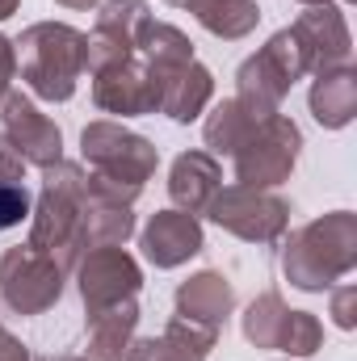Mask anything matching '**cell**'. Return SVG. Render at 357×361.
Masks as SVG:
<instances>
[{
    "label": "cell",
    "mask_w": 357,
    "mask_h": 361,
    "mask_svg": "<svg viewBox=\"0 0 357 361\" xmlns=\"http://www.w3.org/2000/svg\"><path fill=\"white\" fill-rule=\"evenodd\" d=\"M85 193H89V169L76 160H59L42 169V189L30 210V248L51 257L63 273L80 265L89 252V231H85Z\"/></svg>",
    "instance_id": "6da1fadb"
},
{
    "label": "cell",
    "mask_w": 357,
    "mask_h": 361,
    "mask_svg": "<svg viewBox=\"0 0 357 361\" xmlns=\"http://www.w3.org/2000/svg\"><path fill=\"white\" fill-rule=\"evenodd\" d=\"M282 273L303 294H324L357 269V214L332 210L282 235Z\"/></svg>",
    "instance_id": "7a4b0ae2"
},
{
    "label": "cell",
    "mask_w": 357,
    "mask_h": 361,
    "mask_svg": "<svg viewBox=\"0 0 357 361\" xmlns=\"http://www.w3.org/2000/svg\"><path fill=\"white\" fill-rule=\"evenodd\" d=\"M17 72L38 101H72L76 80L85 76V34L68 21H34L13 38Z\"/></svg>",
    "instance_id": "3957f363"
},
{
    "label": "cell",
    "mask_w": 357,
    "mask_h": 361,
    "mask_svg": "<svg viewBox=\"0 0 357 361\" xmlns=\"http://www.w3.org/2000/svg\"><path fill=\"white\" fill-rule=\"evenodd\" d=\"M80 160L89 164L92 177L109 180L114 189H122L131 202L143 193V185L156 177L160 169V147L135 130H126L122 122H89L80 130Z\"/></svg>",
    "instance_id": "277c9868"
},
{
    "label": "cell",
    "mask_w": 357,
    "mask_h": 361,
    "mask_svg": "<svg viewBox=\"0 0 357 361\" xmlns=\"http://www.w3.org/2000/svg\"><path fill=\"white\" fill-rule=\"evenodd\" d=\"M303 76H307V59H303L294 30H277L257 55H248L236 68V97L253 105L257 114H277L286 92Z\"/></svg>",
    "instance_id": "5b68a950"
},
{
    "label": "cell",
    "mask_w": 357,
    "mask_h": 361,
    "mask_svg": "<svg viewBox=\"0 0 357 361\" xmlns=\"http://www.w3.org/2000/svg\"><path fill=\"white\" fill-rule=\"evenodd\" d=\"M303 152V130L294 126V118H286L282 109L265 118L231 156L236 164V185H253V189H277L286 185Z\"/></svg>",
    "instance_id": "8992f818"
},
{
    "label": "cell",
    "mask_w": 357,
    "mask_h": 361,
    "mask_svg": "<svg viewBox=\"0 0 357 361\" xmlns=\"http://www.w3.org/2000/svg\"><path fill=\"white\" fill-rule=\"evenodd\" d=\"M206 219L223 231H231L244 244H277L290 231V202L273 189L253 185H227L214 193Z\"/></svg>",
    "instance_id": "52a82bcc"
},
{
    "label": "cell",
    "mask_w": 357,
    "mask_h": 361,
    "mask_svg": "<svg viewBox=\"0 0 357 361\" xmlns=\"http://www.w3.org/2000/svg\"><path fill=\"white\" fill-rule=\"evenodd\" d=\"M63 281H68V273L30 244H17L0 257V298L17 315L51 311L63 298Z\"/></svg>",
    "instance_id": "ba28073f"
},
{
    "label": "cell",
    "mask_w": 357,
    "mask_h": 361,
    "mask_svg": "<svg viewBox=\"0 0 357 361\" xmlns=\"http://www.w3.org/2000/svg\"><path fill=\"white\" fill-rule=\"evenodd\" d=\"M0 147H8L21 164L51 169L63 160V130L34 105V97L8 89L0 97Z\"/></svg>",
    "instance_id": "9c48e42d"
},
{
    "label": "cell",
    "mask_w": 357,
    "mask_h": 361,
    "mask_svg": "<svg viewBox=\"0 0 357 361\" xmlns=\"http://www.w3.org/2000/svg\"><path fill=\"white\" fill-rule=\"evenodd\" d=\"M76 286H80V302H85V315H89V311L135 298L143 290V269L122 244H101V248H89L80 257Z\"/></svg>",
    "instance_id": "30bf717a"
},
{
    "label": "cell",
    "mask_w": 357,
    "mask_h": 361,
    "mask_svg": "<svg viewBox=\"0 0 357 361\" xmlns=\"http://www.w3.org/2000/svg\"><path fill=\"white\" fill-rule=\"evenodd\" d=\"M92 101L101 114L143 118V114H160V85L147 72V63L139 55H131V59L92 76Z\"/></svg>",
    "instance_id": "8fae6325"
},
{
    "label": "cell",
    "mask_w": 357,
    "mask_h": 361,
    "mask_svg": "<svg viewBox=\"0 0 357 361\" xmlns=\"http://www.w3.org/2000/svg\"><path fill=\"white\" fill-rule=\"evenodd\" d=\"M303 59H307V76L345 68L353 55V38H349V21L337 4H307V13H298V21L290 25Z\"/></svg>",
    "instance_id": "7c38bea8"
},
{
    "label": "cell",
    "mask_w": 357,
    "mask_h": 361,
    "mask_svg": "<svg viewBox=\"0 0 357 361\" xmlns=\"http://www.w3.org/2000/svg\"><path fill=\"white\" fill-rule=\"evenodd\" d=\"M139 248L147 257V265L156 269H177L189 257H198L206 248V235H202V223L185 210H156L143 231H139Z\"/></svg>",
    "instance_id": "4fadbf2b"
},
{
    "label": "cell",
    "mask_w": 357,
    "mask_h": 361,
    "mask_svg": "<svg viewBox=\"0 0 357 361\" xmlns=\"http://www.w3.org/2000/svg\"><path fill=\"white\" fill-rule=\"evenodd\" d=\"M219 345V328L173 315L160 336H135L122 361H206Z\"/></svg>",
    "instance_id": "5bb4252c"
},
{
    "label": "cell",
    "mask_w": 357,
    "mask_h": 361,
    "mask_svg": "<svg viewBox=\"0 0 357 361\" xmlns=\"http://www.w3.org/2000/svg\"><path fill=\"white\" fill-rule=\"evenodd\" d=\"M223 189V164L210 152H181L169 169V197L185 214H206L214 193Z\"/></svg>",
    "instance_id": "9a60e30c"
},
{
    "label": "cell",
    "mask_w": 357,
    "mask_h": 361,
    "mask_svg": "<svg viewBox=\"0 0 357 361\" xmlns=\"http://www.w3.org/2000/svg\"><path fill=\"white\" fill-rule=\"evenodd\" d=\"M236 311V286L214 269H202L185 277L177 286V315L206 324V328H223L227 315Z\"/></svg>",
    "instance_id": "2e32d148"
},
{
    "label": "cell",
    "mask_w": 357,
    "mask_h": 361,
    "mask_svg": "<svg viewBox=\"0 0 357 361\" xmlns=\"http://www.w3.org/2000/svg\"><path fill=\"white\" fill-rule=\"evenodd\" d=\"M311 118L324 126V130H345L357 118V72L345 68H332V72H320L311 80Z\"/></svg>",
    "instance_id": "e0dca14e"
},
{
    "label": "cell",
    "mask_w": 357,
    "mask_h": 361,
    "mask_svg": "<svg viewBox=\"0 0 357 361\" xmlns=\"http://www.w3.org/2000/svg\"><path fill=\"white\" fill-rule=\"evenodd\" d=\"M89 324V357L97 361H122L135 332H139V302L126 298V302H114V307H101L85 315Z\"/></svg>",
    "instance_id": "ac0fdd59"
},
{
    "label": "cell",
    "mask_w": 357,
    "mask_h": 361,
    "mask_svg": "<svg viewBox=\"0 0 357 361\" xmlns=\"http://www.w3.org/2000/svg\"><path fill=\"white\" fill-rule=\"evenodd\" d=\"M135 55L147 63V72L156 76V85H164V76H173L177 68H185V63L198 59L189 34L177 30V25H169V21H156V17L139 30V38H135Z\"/></svg>",
    "instance_id": "d6986e66"
},
{
    "label": "cell",
    "mask_w": 357,
    "mask_h": 361,
    "mask_svg": "<svg viewBox=\"0 0 357 361\" xmlns=\"http://www.w3.org/2000/svg\"><path fill=\"white\" fill-rule=\"evenodd\" d=\"M210 97H214V76H210L206 63L193 59V63L177 68L173 76H164V85H160V114H169L173 122L185 126L198 114H206Z\"/></svg>",
    "instance_id": "ffe728a7"
},
{
    "label": "cell",
    "mask_w": 357,
    "mask_h": 361,
    "mask_svg": "<svg viewBox=\"0 0 357 361\" xmlns=\"http://www.w3.org/2000/svg\"><path fill=\"white\" fill-rule=\"evenodd\" d=\"M265 118H273V114H257V109L244 105L240 97H227V101H219V105L206 114L202 139H206V147H210L214 160H219V156H236V147H240Z\"/></svg>",
    "instance_id": "44dd1931"
},
{
    "label": "cell",
    "mask_w": 357,
    "mask_h": 361,
    "mask_svg": "<svg viewBox=\"0 0 357 361\" xmlns=\"http://www.w3.org/2000/svg\"><path fill=\"white\" fill-rule=\"evenodd\" d=\"M189 13L198 17V25H202L206 34H214V38H223V42L248 38V34L257 30V21H261L257 0H198Z\"/></svg>",
    "instance_id": "7402d4cb"
},
{
    "label": "cell",
    "mask_w": 357,
    "mask_h": 361,
    "mask_svg": "<svg viewBox=\"0 0 357 361\" xmlns=\"http://www.w3.org/2000/svg\"><path fill=\"white\" fill-rule=\"evenodd\" d=\"M286 319H290V307H286V298H282L277 290L257 294V298L244 307V315H240L244 341H248V345H257V349H273V353H277V341H282Z\"/></svg>",
    "instance_id": "603a6c76"
},
{
    "label": "cell",
    "mask_w": 357,
    "mask_h": 361,
    "mask_svg": "<svg viewBox=\"0 0 357 361\" xmlns=\"http://www.w3.org/2000/svg\"><path fill=\"white\" fill-rule=\"evenodd\" d=\"M320 349H324V324L311 311H290V319L282 328V341H277V353H286V357H315Z\"/></svg>",
    "instance_id": "cb8c5ba5"
},
{
    "label": "cell",
    "mask_w": 357,
    "mask_h": 361,
    "mask_svg": "<svg viewBox=\"0 0 357 361\" xmlns=\"http://www.w3.org/2000/svg\"><path fill=\"white\" fill-rule=\"evenodd\" d=\"M147 21H152L147 0H105L101 13H97V30L118 34V38H126V42H135Z\"/></svg>",
    "instance_id": "d4e9b609"
},
{
    "label": "cell",
    "mask_w": 357,
    "mask_h": 361,
    "mask_svg": "<svg viewBox=\"0 0 357 361\" xmlns=\"http://www.w3.org/2000/svg\"><path fill=\"white\" fill-rule=\"evenodd\" d=\"M30 210H34V197H30V189H25V177L0 173V231L25 223Z\"/></svg>",
    "instance_id": "484cf974"
},
{
    "label": "cell",
    "mask_w": 357,
    "mask_h": 361,
    "mask_svg": "<svg viewBox=\"0 0 357 361\" xmlns=\"http://www.w3.org/2000/svg\"><path fill=\"white\" fill-rule=\"evenodd\" d=\"M328 315H332V324H337L341 332H353L357 328V286H341V290H332V307H328Z\"/></svg>",
    "instance_id": "4316f807"
},
{
    "label": "cell",
    "mask_w": 357,
    "mask_h": 361,
    "mask_svg": "<svg viewBox=\"0 0 357 361\" xmlns=\"http://www.w3.org/2000/svg\"><path fill=\"white\" fill-rule=\"evenodd\" d=\"M13 80H17V51H13V38L0 34V97L13 89Z\"/></svg>",
    "instance_id": "83f0119b"
},
{
    "label": "cell",
    "mask_w": 357,
    "mask_h": 361,
    "mask_svg": "<svg viewBox=\"0 0 357 361\" xmlns=\"http://www.w3.org/2000/svg\"><path fill=\"white\" fill-rule=\"evenodd\" d=\"M0 361H30V345H21L4 324H0Z\"/></svg>",
    "instance_id": "f1b7e54d"
},
{
    "label": "cell",
    "mask_w": 357,
    "mask_h": 361,
    "mask_svg": "<svg viewBox=\"0 0 357 361\" xmlns=\"http://www.w3.org/2000/svg\"><path fill=\"white\" fill-rule=\"evenodd\" d=\"M55 4H63V8H72V13H89V8L101 4V0H55Z\"/></svg>",
    "instance_id": "f546056e"
},
{
    "label": "cell",
    "mask_w": 357,
    "mask_h": 361,
    "mask_svg": "<svg viewBox=\"0 0 357 361\" xmlns=\"http://www.w3.org/2000/svg\"><path fill=\"white\" fill-rule=\"evenodd\" d=\"M17 4H21V0H0V21H8V17L17 13Z\"/></svg>",
    "instance_id": "4dcf8cb0"
},
{
    "label": "cell",
    "mask_w": 357,
    "mask_h": 361,
    "mask_svg": "<svg viewBox=\"0 0 357 361\" xmlns=\"http://www.w3.org/2000/svg\"><path fill=\"white\" fill-rule=\"evenodd\" d=\"M47 361H97L89 353H59V357H47Z\"/></svg>",
    "instance_id": "1f68e13d"
},
{
    "label": "cell",
    "mask_w": 357,
    "mask_h": 361,
    "mask_svg": "<svg viewBox=\"0 0 357 361\" xmlns=\"http://www.w3.org/2000/svg\"><path fill=\"white\" fill-rule=\"evenodd\" d=\"M298 4H332V0H298Z\"/></svg>",
    "instance_id": "d6a6232c"
}]
</instances>
